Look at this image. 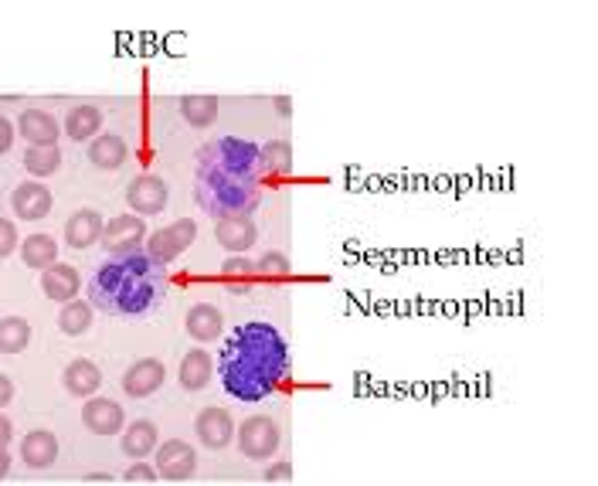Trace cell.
Returning a JSON list of instances; mask_svg holds the SVG:
<instances>
[{"instance_id":"1","label":"cell","mask_w":598,"mask_h":486,"mask_svg":"<svg viewBox=\"0 0 598 486\" xmlns=\"http://www.w3.org/2000/svg\"><path fill=\"white\" fill-rule=\"evenodd\" d=\"M221 388L235 402H266L289 378V344L269 320H249L232 330L218 354Z\"/></svg>"},{"instance_id":"2","label":"cell","mask_w":598,"mask_h":486,"mask_svg":"<svg viewBox=\"0 0 598 486\" xmlns=\"http://www.w3.org/2000/svg\"><path fill=\"white\" fill-rule=\"evenodd\" d=\"M194 194L215 221L228 215H252L262 201L259 143L238 136L211 140L198 157Z\"/></svg>"},{"instance_id":"3","label":"cell","mask_w":598,"mask_h":486,"mask_svg":"<svg viewBox=\"0 0 598 486\" xmlns=\"http://www.w3.org/2000/svg\"><path fill=\"white\" fill-rule=\"evenodd\" d=\"M167 266L150 259L147 249L106 252L89 279V303L106 317H150L167 296Z\"/></svg>"},{"instance_id":"4","label":"cell","mask_w":598,"mask_h":486,"mask_svg":"<svg viewBox=\"0 0 598 486\" xmlns=\"http://www.w3.org/2000/svg\"><path fill=\"white\" fill-rule=\"evenodd\" d=\"M238 449H242V456L255 459V463H266L279 453V446H283V429H279L276 419H269V415H252V419L242 422V429H238Z\"/></svg>"},{"instance_id":"5","label":"cell","mask_w":598,"mask_h":486,"mask_svg":"<svg viewBox=\"0 0 598 486\" xmlns=\"http://www.w3.org/2000/svg\"><path fill=\"white\" fill-rule=\"evenodd\" d=\"M194 238H198V221L177 218V221H170L167 228H160V232H153L147 238V255L157 259L160 266H170V262L181 259V255L191 249Z\"/></svg>"},{"instance_id":"6","label":"cell","mask_w":598,"mask_h":486,"mask_svg":"<svg viewBox=\"0 0 598 486\" xmlns=\"http://www.w3.org/2000/svg\"><path fill=\"white\" fill-rule=\"evenodd\" d=\"M126 204H130V211L140 218L164 215V208L170 204V184L157 174L133 177L130 187H126Z\"/></svg>"},{"instance_id":"7","label":"cell","mask_w":598,"mask_h":486,"mask_svg":"<svg viewBox=\"0 0 598 486\" xmlns=\"http://www.w3.org/2000/svg\"><path fill=\"white\" fill-rule=\"evenodd\" d=\"M153 453H157L160 480L184 483V480H191L194 470H198V453H194V446L184 439H167L164 446H157Z\"/></svg>"},{"instance_id":"8","label":"cell","mask_w":598,"mask_h":486,"mask_svg":"<svg viewBox=\"0 0 598 486\" xmlns=\"http://www.w3.org/2000/svg\"><path fill=\"white\" fill-rule=\"evenodd\" d=\"M102 249L106 252H123V249H140L147 242V221L140 215H116L109 218V225L102 228Z\"/></svg>"},{"instance_id":"9","label":"cell","mask_w":598,"mask_h":486,"mask_svg":"<svg viewBox=\"0 0 598 486\" xmlns=\"http://www.w3.org/2000/svg\"><path fill=\"white\" fill-rule=\"evenodd\" d=\"M164 381H167L164 361H157V357H143V361H136V364L126 368L123 391L130 398H150V395H157V391L164 388Z\"/></svg>"},{"instance_id":"10","label":"cell","mask_w":598,"mask_h":486,"mask_svg":"<svg viewBox=\"0 0 598 486\" xmlns=\"http://www.w3.org/2000/svg\"><path fill=\"white\" fill-rule=\"evenodd\" d=\"M215 238L228 255H249V249L259 238L252 215H228L215 221Z\"/></svg>"},{"instance_id":"11","label":"cell","mask_w":598,"mask_h":486,"mask_svg":"<svg viewBox=\"0 0 598 486\" xmlns=\"http://www.w3.org/2000/svg\"><path fill=\"white\" fill-rule=\"evenodd\" d=\"M194 432H198L201 446L225 449L228 442L235 439V422H232V415H228L225 408L208 405V408H201L198 419H194Z\"/></svg>"},{"instance_id":"12","label":"cell","mask_w":598,"mask_h":486,"mask_svg":"<svg viewBox=\"0 0 598 486\" xmlns=\"http://www.w3.org/2000/svg\"><path fill=\"white\" fill-rule=\"evenodd\" d=\"M102 228H106V221L96 208H79L72 211V218L65 221V245L68 249H92V245L102 238Z\"/></svg>"},{"instance_id":"13","label":"cell","mask_w":598,"mask_h":486,"mask_svg":"<svg viewBox=\"0 0 598 486\" xmlns=\"http://www.w3.org/2000/svg\"><path fill=\"white\" fill-rule=\"evenodd\" d=\"M11 208H14L17 218L41 221V218H48V211H51V191L41 181H24V184L14 187Z\"/></svg>"},{"instance_id":"14","label":"cell","mask_w":598,"mask_h":486,"mask_svg":"<svg viewBox=\"0 0 598 486\" xmlns=\"http://www.w3.org/2000/svg\"><path fill=\"white\" fill-rule=\"evenodd\" d=\"M82 422L89 432H96V436H119L123 432V408L113 398H92L89 405L82 408Z\"/></svg>"},{"instance_id":"15","label":"cell","mask_w":598,"mask_h":486,"mask_svg":"<svg viewBox=\"0 0 598 486\" xmlns=\"http://www.w3.org/2000/svg\"><path fill=\"white\" fill-rule=\"evenodd\" d=\"M17 130L28 140V147H58V123L45 109H21Z\"/></svg>"},{"instance_id":"16","label":"cell","mask_w":598,"mask_h":486,"mask_svg":"<svg viewBox=\"0 0 598 486\" xmlns=\"http://www.w3.org/2000/svg\"><path fill=\"white\" fill-rule=\"evenodd\" d=\"M79 286H82L79 269L68 266V262H55V266L41 269V289H45L48 300H55V303L75 300V296H79Z\"/></svg>"},{"instance_id":"17","label":"cell","mask_w":598,"mask_h":486,"mask_svg":"<svg viewBox=\"0 0 598 486\" xmlns=\"http://www.w3.org/2000/svg\"><path fill=\"white\" fill-rule=\"evenodd\" d=\"M126 157H130V147H126V140L119 133H99L89 140V164L96 170H119L126 164Z\"/></svg>"},{"instance_id":"18","label":"cell","mask_w":598,"mask_h":486,"mask_svg":"<svg viewBox=\"0 0 598 486\" xmlns=\"http://www.w3.org/2000/svg\"><path fill=\"white\" fill-rule=\"evenodd\" d=\"M184 323H187V334L194 340L211 344V340H218L221 330H225V313H221L215 303H194L191 310H187Z\"/></svg>"},{"instance_id":"19","label":"cell","mask_w":598,"mask_h":486,"mask_svg":"<svg viewBox=\"0 0 598 486\" xmlns=\"http://www.w3.org/2000/svg\"><path fill=\"white\" fill-rule=\"evenodd\" d=\"M215 378V357L201 347H194L191 354H184L181 371H177V381H181L184 391H204Z\"/></svg>"},{"instance_id":"20","label":"cell","mask_w":598,"mask_h":486,"mask_svg":"<svg viewBox=\"0 0 598 486\" xmlns=\"http://www.w3.org/2000/svg\"><path fill=\"white\" fill-rule=\"evenodd\" d=\"M21 459L31 466V470H48V466L58 459V439H55V432H48V429L28 432V436H24V442H21Z\"/></svg>"},{"instance_id":"21","label":"cell","mask_w":598,"mask_h":486,"mask_svg":"<svg viewBox=\"0 0 598 486\" xmlns=\"http://www.w3.org/2000/svg\"><path fill=\"white\" fill-rule=\"evenodd\" d=\"M160 446V432L150 419H136L123 429V453L130 459H147Z\"/></svg>"},{"instance_id":"22","label":"cell","mask_w":598,"mask_h":486,"mask_svg":"<svg viewBox=\"0 0 598 486\" xmlns=\"http://www.w3.org/2000/svg\"><path fill=\"white\" fill-rule=\"evenodd\" d=\"M62 381H65L68 395L89 398V395H96V391L102 388V371L89 361V357H79V361H72L65 368Z\"/></svg>"},{"instance_id":"23","label":"cell","mask_w":598,"mask_h":486,"mask_svg":"<svg viewBox=\"0 0 598 486\" xmlns=\"http://www.w3.org/2000/svg\"><path fill=\"white\" fill-rule=\"evenodd\" d=\"M99 130H102V109L89 106V102H79V106L68 109V116H65V133L72 136L75 143L92 140V136H99Z\"/></svg>"},{"instance_id":"24","label":"cell","mask_w":598,"mask_h":486,"mask_svg":"<svg viewBox=\"0 0 598 486\" xmlns=\"http://www.w3.org/2000/svg\"><path fill=\"white\" fill-rule=\"evenodd\" d=\"M17 249H21V259L28 269H48L58 262V242L51 235H28Z\"/></svg>"},{"instance_id":"25","label":"cell","mask_w":598,"mask_h":486,"mask_svg":"<svg viewBox=\"0 0 598 486\" xmlns=\"http://www.w3.org/2000/svg\"><path fill=\"white\" fill-rule=\"evenodd\" d=\"M177 109H181V119L187 126H194V130H208L211 123L218 119V99L215 96H184L177 102Z\"/></svg>"},{"instance_id":"26","label":"cell","mask_w":598,"mask_h":486,"mask_svg":"<svg viewBox=\"0 0 598 486\" xmlns=\"http://www.w3.org/2000/svg\"><path fill=\"white\" fill-rule=\"evenodd\" d=\"M92 327V303L89 300H68L58 313V330L65 337H82Z\"/></svg>"},{"instance_id":"27","label":"cell","mask_w":598,"mask_h":486,"mask_svg":"<svg viewBox=\"0 0 598 486\" xmlns=\"http://www.w3.org/2000/svg\"><path fill=\"white\" fill-rule=\"evenodd\" d=\"M259 160H262V174L286 177L293 170V147L286 140H269L259 147Z\"/></svg>"},{"instance_id":"28","label":"cell","mask_w":598,"mask_h":486,"mask_svg":"<svg viewBox=\"0 0 598 486\" xmlns=\"http://www.w3.org/2000/svg\"><path fill=\"white\" fill-rule=\"evenodd\" d=\"M31 344V323L24 317H0V354H21Z\"/></svg>"},{"instance_id":"29","label":"cell","mask_w":598,"mask_h":486,"mask_svg":"<svg viewBox=\"0 0 598 486\" xmlns=\"http://www.w3.org/2000/svg\"><path fill=\"white\" fill-rule=\"evenodd\" d=\"M21 164L34 177H51V174H58V167H62V150L58 147H28Z\"/></svg>"},{"instance_id":"30","label":"cell","mask_w":598,"mask_h":486,"mask_svg":"<svg viewBox=\"0 0 598 486\" xmlns=\"http://www.w3.org/2000/svg\"><path fill=\"white\" fill-rule=\"evenodd\" d=\"M221 272H225V279H232V286L238 283V279H245V283H249L252 276H259V272H255V262L249 259V255H228Z\"/></svg>"},{"instance_id":"31","label":"cell","mask_w":598,"mask_h":486,"mask_svg":"<svg viewBox=\"0 0 598 486\" xmlns=\"http://www.w3.org/2000/svg\"><path fill=\"white\" fill-rule=\"evenodd\" d=\"M255 272H259V276H276V279H283L286 272H289V259L283 252H269V255H262L259 262H255Z\"/></svg>"},{"instance_id":"32","label":"cell","mask_w":598,"mask_h":486,"mask_svg":"<svg viewBox=\"0 0 598 486\" xmlns=\"http://www.w3.org/2000/svg\"><path fill=\"white\" fill-rule=\"evenodd\" d=\"M17 245H21V238H17V225L7 218H0V259H7Z\"/></svg>"},{"instance_id":"33","label":"cell","mask_w":598,"mask_h":486,"mask_svg":"<svg viewBox=\"0 0 598 486\" xmlns=\"http://www.w3.org/2000/svg\"><path fill=\"white\" fill-rule=\"evenodd\" d=\"M123 480H126V483H153V480H160V473H157V470H150L147 463H140V459H136V463L130 466V470H126Z\"/></svg>"},{"instance_id":"34","label":"cell","mask_w":598,"mask_h":486,"mask_svg":"<svg viewBox=\"0 0 598 486\" xmlns=\"http://www.w3.org/2000/svg\"><path fill=\"white\" fill-rule=\"evenodd\" d=\"M14 136H17L14 133V123L7 116H0V157H4V153L14 147Z\"/></svg>"},{"instance_id":"35","label":"cell","mask_w":598,"mask_h":486,"mask_svg":"<svg viewBox=\"0 0 598 486\" xmlns=\"http://www.w3.org/2000/svg\"><path fill=\"white\" fill-rule=\"evenodd\" d=\"M289 476H293V466H289V463H279V466H269V470H266V480H269V483H279V480H289Z\"/></svg>"},{"instance_id":"36","label":"cell","mask_w":598,"mask_h":486,"mask_svg":"<svg viewBox=\"0 0 598 486\" xmlns=\"http://www.w3.org/2000/svg\"><path fill=\"white\" fill-rule=\"evenodd\" d=\"M11 398H14V381L7 374H0V408L11 402Z\"/></svg>"},{"instance_id":"37","label":"cell","mask_w":598,"mask_h":486,"mask_svg":"<svg viewBox=\"0 0 598 486\" xmlns=\"http://www.w3.org/2000/svg\"><path fill=\"white\" fill-rule=\"evenodd\" d=\"M11 436H14L11 419H7V415H0V446H7V442H11Z\"/></svg>"},{"instance_id":"38","label":"cell","mask_w":598,"mask_h":486,"mask_svg":"<svg viewBox=\"0 0 598 486\" xmlns=\"http://www.w3.org/2000/svg\"><path fill=\"white\" fill-rule=\"evenodd\" d=\"M11 473V453H7V446H0V480Z\"/></svg>"},{"instance_id":"39","label":"cell","mask_w":598,"mask_h":486,"mask_svg":"<svg viewBox=\"0 0 598 486\" xmlns=\"http://www.w3.org/2000/svg\"><path fill=\"white\" fill-rule=\"evenodd\" d=\"M276 109H279V116H289V113H293V99H289V96H279V99H276Z\"/></svg>"},{"instance_id":"40","label":"cell","mask_w":598,"mask_h":486,"mask_svg":"<svg viewBox=\"0 0 598 486\" xmlns=\"http://www.w3.org/2000/svg\"><path fill=\"white\" fill-rule=\"evenodd\" d=\"M109 480H113V476H109V473H96V476H89V483H109Z\"/></svg>"}]
</instances>
